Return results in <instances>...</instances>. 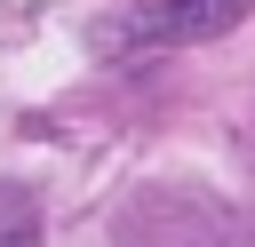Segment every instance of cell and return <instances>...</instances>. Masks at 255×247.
Instances as JSON below:
<instances>
[{
  "label": "cell",
  "mask_w": 255,
  "mask_h": 247,
  "mask_svg": "<svg viewBox=\"0 0 255 247\" xmlns=\"http://www.w3.org/2000/svg\"><path fill=\"white\" fill-rule=\"evenodd\" d=\"M247 8H255V0H151L120 40H128V48H151V40H159V48H175V40H215V32H231Z\"/></svg>",
  "instance_id": "6da1fadb"
}]
</instances>
